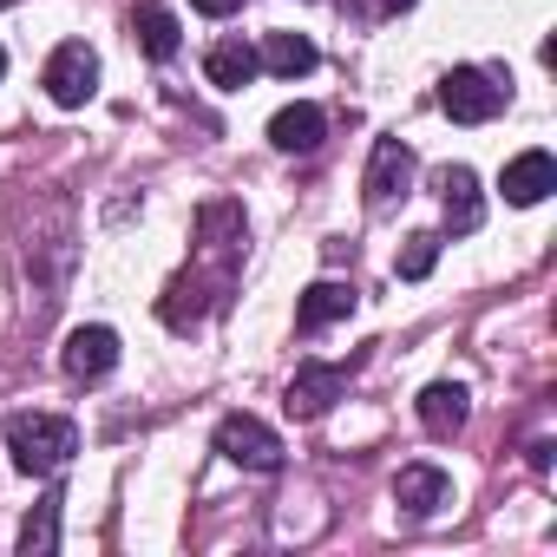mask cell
I'll use <instances>...</instances> for the list:
<instances>
[{"label": "cell", "mask_w": 557, "mask_h": 557, "mask_svg": "<svg viewBox=\"0 0 557 557\" xmlns=\"http://www.w3.org/2000/svg\"><path fill=\"white\" fill-rule=\"evenodd\" d=\"M466 400H472V394H466L459 381H433V387L420 394V426H426L433 440H453V433L466 426Z\"/></svg>", "instance_id": "obj_13"}, {"label": "cell", "mask_w": 557, "mask_h": 557, "mask_svg": "<svg viewBox=\"0 0 557 557\" xmlns=\"http://www.w3.org/2000/svg\"><path fill=\"white\" fill-rule=\"evenodd\" d=\"M505 99H511V92H505L492 73H479V66H453V73L440 79V112L459 119V125H485V119H498Z\"/></svg>", "instance_id": "obj_2"}, {"label": "cell", "mask_w": 557, "mask_h": 557, "mask_svg": "<svg viewBox=\"0 0 557 557\" xmlns=\"http://www.w3.org/2000/svg\"><path fill=\"white\" fill-rule=\"evenodd\" d=\"M0 73H8V53H0Z\"/></svg>", "instance_id": "obj_21"}, {"label": "cell", "mask_w": 557, "mask_h": 557, "mask_svg": "<svg viewBox=\"0 0 557 557\" xmlns=\"http://www.w3.org/2000/svg\"><path fill=\"white\" fill-rule=\"evenodd\" d=\"M21 550H27V557H53V550H60V492H47V498L27 511V524H21Z\"/></svg>", "instance_id": "obj_17"}, {"label": "cell", "mask_w": 557, "mask_h": 557, "mask_svg": "<svg viewBox=\"0 0 557 557\" xmlns=\"http://www.w3.org/2000/svg\"><path fill=\"white\" fill-rule=\"evenodd\" d=\"M407 184H413V151L400 138H381L374 145V164H368V203L387 210L394 197H407Z\"/></svg>", "instance_id": "obj_9"}, {"label": "cell", "mask_w": 557, "mask_h": 557, "mask_svg": "<svg viewBox=\"0 0 557 557\" xmlns=\"http://www.w3.org/2000/svg\"><path fill=\"white\" fill-rule=\"evenodd\" d=\"M40 86H47V99H53V106L79 112V106L99 92V53H92L86 40L53 47V60H47V73H40Z\"/></svg>", "instance_id": "obj_3"}, {"label": "cell", "mask_w": 557, "mask_h": 557, "mask_svg": "<svg viewBox=\"0 0 557 557\" xmlns=\"http://www.w3.org/2000/svg\"><path fill=\"white\" fill-rule=\"evenodd\" d=\"M8 453H14V466H21L27 479H53V472L73 466L79 426L60 420V413H14V420H8Z\"/></svg>", "instance_id": "obj_1"}, {"label": "cell", "mask_w": 557, "mask_h": 557, "mask_svg": "<svg viewBox=\"0 0 557 557\" xmlns=\"http://www.w3.org/2000/svg\"><path fill=\"white\" fill-rule=\"evenodd\" d=\"M498 190H505V203H518V210L544 203V197L557 190V158H550V151H524V158H511L505 177H498Z\"/></svg>", "instance_id": "obj_7"}, {"label": "cell", "mask_w": 557, "mask_h": 557, "mask_svg": "<svg viewBox=\"0 0 557 557\" xmlns=\"http://www.w3.org/2000/svg\"><path fill=\"white\" fill-rule=\"evenodd\" d=\"M374 8H381V14H400V8H413V0H374Z\"/></svg>", "instance_id": "obj_20"}, {"label": "cell", "mask_w": 557, "mask_h": 557, "mask_svg": "<svg viewBox=\"0 0 557 557\" xmlns=\"http://www.w3.org/2000/svg\"><path fill=\"white\" fill-rule=\"evenodd\" d=\"M256 60H262L275 79H302V73H315V60H322V53H315V40H309V34H269Z\"/></svg>", "instance_id": "obj_16"}, {"label": "cell", "mask_w": 557, "mask_h": 557, "mask_svg": "<svg viewBox=\"0 0 557 557\" xmlns=\"http://www.w3.org/2000/svg\"><path fill=\"white\" fill-rule=\"evenodd\" d=\"M60 361H66V374H73V381H106V374L119 368V335H112V329H99V322H92V329H73Z\"/></svg>", "instance_id": "obj_8"}, {"label": "cell", "mask_w": 557, "mask_h": 557, "mask_svg": "<svg viewBox=\"0 0 557 557\" xmlns=\"http://www.w3.org/2000/svg\"><path fill=\"white\" fill-rule=\"evenodd\" d=\"M342 315H355V283H335V275L309 283L302 302H296V329H329V322H342Z\"/></svg>", "instance_id": "obj_12"}, {"label": "cell", "mask_w": 557, "mask_h": 557, "mask_svg": "<svg viewBox=\"0 0 557 557\" xmlns=\"http://www.w3.org/2000/svg\"><path fill=\"white\" fill-rule=\"evenodd\" d=\"M216 453L230 466H243V472H275V466H283V440H275L256 413H230L216 426Z\"/></svg>", "instance_id": "obj_4"}, {"label": "cell", "mask_w": 557, "mask_h": 557, "mask_svg": "<svg viewBox=\"0 0 557 557\" xmlns=\"http://www.w3.org/2000/svg\"><path fill=\"white\" fill-rule=\"evenodd\" d=\"M190 8H197V14H210V21H230L243 0H190Z\"/></svg>", "instance_id": "obj_19"}, {"label": "cell", "mask_w": 557, "mask_h": 557, "mask_svg": "<svg viewBox=\"0 0 557 557\" xmlns=\"http://www.w3.org/2000/svg\"><path fill=\"white\" fill-rule=\"evenodd\" d=\"M348 394V368H335V361H309V368H296V381H289V413L296 420H322L335 400Z\"/></svg>", "instance_id": "obj_5"}, {"label": "cell", "mask_w": 557, "mask_h": 557, "mask_svg": "<svg viewBox=\"0 0 557 557\" xmlns=\"http://www.w3.org/2000/svg\"><path fill=\"white\" fill-rule=\"evenodd\" d=\"M322 132H329L322 106H283V112L269 119V145H275V151H296V158H309V151L322 145Z\"/></svg>", "instance_id": "obj_11"}, {"label": "cell", "mask_w": 557, "mask_h": 557, "mask_svg": "<svg viewBox=\"0 0 557 557\" xmlns=\"http://www.w3.org/2000/svg\"><path fill=\"white\" fill-rule=\"evenodd\" d=\"M433 184H440V210H446V230H453V236H472V230L485 223V197H479V177H472L466 164H446Z\"/></svg>", "instance_id": "obj_6"}, {"label": "cell", "mask_w": 557, "mask_h": 557, "mask_svg": "<svg viewBox=\"0 0 557 557\" xmlns=\"http://www.w3.org/2000/svg\"><path fill=\"white\" fill-rule=\"evenodd\" d=\"M203 73H210V86L243 92V86L262 73V60H256V47H243V40H216V47L203 53Z\"/></svg>", "instance_id": "obj_15"}, {"label": "cell", "mask_w": 557, "mask_h": 557, "mask_svg": "<svg viewBox=\"0 0 557 557\" xmlns=\"http://www.w3.org/2000/svg\"><path fill=\"white\" fill-rule=\"evenodd\" d=\"M433 262H440V236H407V249L394 256V275H400V283H426V275H433Z\"/></svg>", "instance_id": "obj_18"}, {"label": "cell", "mask_w": 557, "mask_h": 557, "mask_svg": "<svg viewBox=\"0 0 557 557\" xmlns=\"http://www.w3.org/2000/svg\"><path fill=\"white\" fill-rule=\"evenodd\" d=\"M453 498V479L440 472V466H400V479H394V505L407 511V518H433L440 505Z\"/></svg>", "instance_id": "obj_10"}, {"label": "cell", "mask_w": 557, "mask_h": 557, "mask_svg": "<svg viewBox=\"0 0 557 557\" xmlns=\"http://www.w3.org/2000/svg\"><path fill=\"white\" fill-rule=\"evenodd\" d=\"M132 34H138V47H145V60H177V47H184V34H177V14L171 8H158V0H145V8L132 14Z\"/></svg>", "instance_id": "obj_14"}]
</instances>
